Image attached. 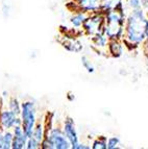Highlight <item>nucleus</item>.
Listing matches in <instances>:
<instances>
[{
  "mask_svg": "<svg viewBox=\"0 0 148 149\" xmlns=\"http://www.w3.org/2000/svg\"><path fill=\"white\" fill-rule=\"evenodd\" d=\"M118 2V0H101L100 1V10L102 14L113 10L115 8V5Z\"/></svg>",
  "mask_w": 148,
  "mask_h": 149,
  "instance_id": "18",
  "label": "nucleus"
},
{
  "mask_svg": "<svg viewBox=\"0 0 148 149\" xmlns=\"http://www.w3.org/2000/svg\"><path fill=\"white\" fill-rule=\"evenodd\" d=\"M0 128H1V127H0Z\"/></svg>",
  "mask_w": 148,
  "mask_h": 149,
  "instance_id": "27",
  "label": "nucleus"
},
{
  "mask_svg": "<svg viewBox=\"0 0 148 149\" xmlns=\"http://www.w3.org/2000/svg\"><path fill=\"white\" fill-rule=\"evenodd\" d=\"M92 149H108V138L104 136L96 138L92 142L91 145Z\"/></svg>",
  "mask_w": 148,
  "mask_h": 149,
  "instance_id": "17",
  "label": "nucleus"
},
{
  "mask_svg": "<svg viewBox=\"0 0 148 149\" xmlns=\"http://www.w3.org/2000/svg\"><path fill=\"white\" fill-rule=\"evenodd\" d=\"M126 4L131 10H137V8H143L142 6V0H126Z\"/></svg>",
  "mask_w": 148,
  "mask_h": 149,
  "instance_id": "22",
  "label": "nucleus"
},
{
  "mask_svg": "<svg viewBox=\"0 0 148 149\" xmlns=\"http://www.w3.org/2000/svg\"><path fill=\"white\" fill-rule=\"evenodd\" d=\"M102 32L106 37L109 38V40H123L125 31H124V25L116 24V23H105L104 22V26Z\"/></svg>",
  "mask_w": 148,
  "mask_h": 149,
  "instance_id": "7",
  "label": "nucleus"
},
{
  "mask_svg": "<svg viewBox=\"0 0 148 149\" xmlns=\"http://www.w3.org/2000/svg\"><path fill=\"white\" fill-rule=\"evenodd\" d=\"M14 134V140H13L12 149H24L26 148L28 136L25 134L22 126H15L12 129Z\"/></svg>",
  "mask_w": 148,
  "mask_h": 149,
  "instance_id": "8",
  "label": "nucleus"
},
{
  "mask_svg": "<svg viewBox=\"0 0 148 149\" xmlns=\"http://www.w3.org/2000/svg\"><path fill=\"white\" fill-rule=\"evenodd\" d=\"M38 109L37 104L32 100H26L21 102V113L20 118L22 121V127L25 134L28 137H31L34 128L38 122Z\"/></svg>",
  "mask_w": 148,
  "mask_h": 149,
  "instance_id": "2",
  "label": "nucleus"
},
{
  "mask_svg": "<svg viewBox=\"0 0 148 149\" xmlns=\"http://www.w3.org/2000/svg\"><path fill=\"white\" fill-rule=\"evenodd\" d=\"M46 136V127H45V122L44 120L42 121H38L36 124L35 128H34V132H32V137L37 139L38 141L41 143L43 139Z\"/></svg>",
  "mask_w": 148,
  "mask_h": 149,
  "instance_id": "14",
  "label": "nucleus"
},
{
  "mask_svg": "<svg viewBox=\"0 0 148 149\" xmlns=\"http://www.w3.org/2000/svg\"><path fill=\"white\" fill-rule=\"evenodd\" d=\"M109 38L104 35L103 32H98L96 35L92 37V43H93V47L97 49L98 51L100 50H106L108 44H109Z\"/></svg>",
  "mask_w": 148,
  "mask_h": 149,
  "instance_id": "12",
  "label": "nucleus"
},
{
  "mask_svg": "<svg viewBox=\"0 0 148 149\" xmlns=\"http://www.w3.org/2000/svg\"><path fill=\"white\" fill-rule=\"evenodd\" d=\"M82 67L87 70V72L88 73H94L95 72V67H94L93 64L90 62V60L87 56L82 57Z\"/></svg>",
  "mask_w": 148,
  "mask_h": 149,
  "instance_id": "20",
  "label": "nucleus"
},
{
  "mask_svg": "<svg viewBox=\"0 0 148 149\" xmlns=\"http://www.w3.org/2000/svg\"><path fill=\"white\" fill-rule=\"evenodd\" d=\"M145 20V19H144ZM144 20H139L133 15L129 13L126 16L125 25H124V35L123 43L125 46H131V49L138 48L140 45L146 40V32L144 27Z\"/></svg>",
  "mask_w": 148,
  "mask_h": 149,
  "instance_id": "1",
  "label": "nucleus"
},
{
  "mask_svg": "<svg viewBox=\"0 0 148 149\" xmlns=\"http://www.w3.org/2000/svg\"><path fill=\"white\" fill-rule=\"evenodd\" d=\"M124 45L123 41L122 40H117V39H114V40H110L109 44H108V52L111 56L113 57H120L123 55L124 53Z\"/></svg>",
  "mask_w": 148,
  "mask_h": 149,
  "instance_id": "10",
  "label": "nucleus"
},
{
  "mask_svg": "<svg viewBox=\"0 0 148 149\" xmlns=\"http://www.w3.org/2000/svg\"><path fill=\"white\" fill-rule=\"evenodd\" d=\"M104 26V15L101 12L89 14L87 20L82 25V31L86 35L93 37L98 32H101Z\"/></svg>",
  "mask_w": 148,
  "mask_h": 149,
  "instance_id": "4",
  "label": "nucleus"
},
{
  "mask_svg": "<svg viewBox=\"0 0 148 149\" xmlns=\"http://www.w3.org/2000/svg\"><path fill=\"white\" fill-rule=\"evenodd\" d=\"M14 134L12 129L4 130L3 129V149H12Z\"/></svg>",
  "mask_w": 148,
  "mask_h": 149,
  "instance_id": "16",
  "label": "nucleus"
},
{
  "mask_svg": "<svg viewBox=\"0 0 148 149\" xmlns=\"http://www.w3.org/2000/svg\"><path fill=\"white\" fill-rule=\"evenodd\" d=\"M89 14L82 12L80 10H76L73 15L70 17V24L74 29H79V28L82 27L84 21L87 20Z\"/></svg>",
  "mask_w": 148,
  "mask_h": 149,
  "instance_id": "11",
  "label": "nucleus"
},
{
  "mask_svg": "<svg viewBox=\"0 0 148 149\" xmlns=\"http://www.w3.org/2000/svg\"><path fill=\"white\" fill-rule=\"evenodd\" d=\"M90 148H91V146L84 144V143H82V142H79V144L76 149H90Z\"/></svg>",
  "mask_w": 148,
  "mask_h": 149,
  "instance_id": "23",
  "label": "nucleus"
},
{
  "mask_svg": "<svg viewBox=\"0 0 148 149\" xmlns=\"http://www.w3.org/2000/svg\"><path fill=\"white\" fill-rule=\"evenodd\" d=\"M63 47L69 52H80L82 50V44L75 38H69L63 42Z\"/></svg>",
  "mask_w": 148,
  "mask_h": 149,
  "instance_id": "13",
  "label": "nucleus"
},
{
  "mask_svg": "<svg viewBox=\"0 0 148 149\" xmlns=\"http://www.w3.org/2000/svg\"><path fill=\"white\" fill-rule=\"evenodd\" d=\"M41 148V143L37 139L32 137H28L27 143H26V149H39Z\"/></svg>",
  "mask_w": 148,
  "mask_h": 149,
  "instance_id": "21",
  "label": "nucleus"
},
{
  "mask_svg": "<svg viewBox=\"0 0 148 149\" xmlns=\"http://www.w3.org/2000/svg\"><path fill=\"white\" fill-rule=\"evenodd\" d=\"M15 126H22V121L20 116L15 115L8 109H0V127L1 129L8 130L13 129Z\"/></svg>",
  "mask_w": 148,
  "mask_h": 149,
  "instance_id": "5",
  "label": "nucleus"
},
{
  "mask_svg": "<svg viewBox=\"0 0 148 149\" xmlns=\"http://www.w3.org/2000/svg\"><path fill=\"white\" fill-rule=\"evenodd\" d=\"M143 46H144V50H145V52L148 53V38H146V40L144 41Z\"/></svg>",
  "mask_w": 148,
  "mask_h": 149,
  "instance_id": "25",
  "label": "nucleus"
},
{
  "mask_svg": "<svg viewBox=\"0 0 148 149\" xmlns=\"http://www.w3.org/2000/svg\"><path fill=\"white\" fill-rule=\"evenodd\" d=\"M101 0H75L77 10H80L87 14H93L100 10Z\"/></svg>",
  "mask_w": 148,
  "mask_h": 149,
  "instance_id": "9",
  "label": "nucleus"
},
{
  "mask_svg": "<svg viewBox=\"0 0 148 149\" xmlns=\"http://www.w3.org/2000/svg\"><path fill=\"white\" fill-rule=\"evenodd\" d=\"M67 98H68L69 101H74L75 100V96H74V94L72 92H69L67 94Z\"/></svg>",
  "mask_w": 148,
  "mask_h": 149,
  "instance_id": "24",
  "label": "nucleus"
},
{
  "mask_svg": "<svg viewBox=\"0 0 148 149\" xmlns=\"http://www.w3.org/2000/svg\"><path fill=\"white\" fill-rule=\"evenodd\" d=\"M148 10V8H147V10Z\"/></svg>",
  "mask_w": 148,
  "mask_h": 149,
  "instance_id": "26",
  "label": "nucleus"
},
{
  "mask_svg": "<svg viewBox=\"0 0 148 149\" xmlns=\"http://www.w3.org/2000/svg\"><path fill=\"white\" fill-rule=\"evenodd\" d=\"M8 109L10 111H12L15 115L20 116V113H21V102L16 97H10L8 101Z\"/></svg>",
  "mask_w": 148,
  "mask_h": 149,
  "instance_id": "15",
  "label": "nucleus"
},
{
  "mask_svg": "<svg viewBox=\"0 0 148 149\" xmlns=\"http://www.w3.org/2000/svg\"><path fill=\"white\" fill-rule=\"evenodd\" d=\"M62 127L67 139L69 140L70 144H71V149H76L80 141H79L78 132H77L74 120L71 117H66L63 122Z\"/></svg>",
  "mask_w": 148,
  "mask_h": 149,
  "instance_id": "6",
  "label": "nucleus"
},
{
  "mask_svg": "<svg viewBox=\"0 0 148 149\" xmlns=\"http://www.w3.org/2000/svg\"><path fill=\"white\" fill-rule=\"evenodd\" d=\"M121 145V141L118 137L114 136L108 139V149H118Z\"/></svg>",
  "mask_w": 148,
  "mask_h": 149,
  "instance_id": "19",
  "label": "nucleus"
},
{
  "mask_svg": "<svg viewBox=\"0 0 148 149\" xmlns=\"http://www.w3.org/2000/svg\"><path fill=\"white\" fill-rule=\"evenodd\" d=\"M50 145L51 149H70L71 144L69 140L67 139L66 134L63 130L62 126L59 125H53L50 129L46 130V136H45Z\"/></svg>",
  "mask_w": 148,
  "mask_h": 149,
  "instance_id": "3",
  "label": "nucleus"
}]
</instances>
